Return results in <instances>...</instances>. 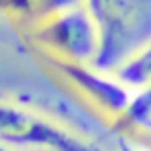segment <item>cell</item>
Masks as SVG:
<instances>
[{
    "instance_id": "obj_1",
    "label": "cell",
    "mask_w": 151,
    "mask_h": 151,
    "mask_svg": "<svg viewBox=\"0 0 151 151\" xmlns=\"http://www.w3.org/2000/svg\"><path fill=\"white\" fill-rule=\"evenodd\" d=\"M85 6L99 33L93 68L114 73L120 62L151 42V0H85Z\"/></svg>"
},
{
    "instance_id": "obj_2",
    "label": "cell",
    "mask_w": 151,
    "mask_h": 151,
    "mask_svg": "<svg viewBox=\"0 0 151 151\" xmlns=\"http://www.w3.org/2000/svg\"><path fill=\"white\" fill-rule=\"evenodd\" d=\"M0 141L15 151H99L52 118L11 99L0 108Z\"/></svg>"
},
{
    "instance_id": "obj_3",
    "label": "cell",
    "mask_w": 151,
    "mask_h": 151,
    "mask_svg": "<svg viewBox=\"0 0 151 151\" xmlns=\"http://www.w3.org/2000/svg\"><path fill=\"white\" fill-rule=\"evenodd\" d=\"M33 37L54 54L56 62L93 64L99 52L97 25L85 2L33 27Z\"/></svg>"
},
{
    "instance_id": "obj_4",
    "label": "cell",
    "mask_w": 151,
    "mask_h": 151,
    "mask_svg": "<svg viewBox=\"0 0 151 151\" xmlns=\"http://www.w3.org/2000/svg\"><path fill=\"white\" fill-rule=\"evenodd\" d=\"M60 73L77 87V91L83 93L87 101L97 106L110 116L124 118L134 91L126 87L116 75L110 77V73H101L93 68L91 64H73V62H56Z\"/></svg>"
},
{
    "instance_id": "obj_5",
    "label": "cell",
    "mask_w": 151,
    "mask_h": 151,
    "mask_svg": "<svg viewBox=\"0 0 151 151\" xmlns=\"http://www.w3.org/2000/svg\"><path fill=\"white\" fill-rule=\"evenodd\" d=\"M85 0H2V9L13 19L25 21L33 27L50 21L52 17L83 4Z\"/></svg>"
},
{
    "instance_id": "obj_6",
    "label": "cell",
    "mask_w": 151,
    "mask_h": 151,
    "mask_svg": "<svg viewBox=\"0 0 151 151\" xmlns=\"http://www.w3.org/2000/svg\"><path fill=\"white\" fill-rule=\"evenodd\" d=\"M114 75L132 91L151 85V42H147L137 52H132L124 62H120Z\"/></svg>"
},
{
    "instance_id": "obj_7",
    "label": "cell",
    "mask_w": 151,
    "mask_h": 151,
    "mask_svg": "<svg viewBox=\"0 0 151 151\" xmlns=\"http://www.w3.org/2000/svg\"><path fill=\"white\" fill-rule=\"evenodd\" d=\"M124 120L132 126L151 128V85L134 91L132 101L124 114Z\"/></svg>"
},
{
    "instance_id": "obj_8",
    "label": "cell",
    "mask_w": 151,
    "mask_h": 151,
    "mask_svg": "<svg viewBox=\"0 0 151 151\" xmlns=\"http://www.w3.org/2000/svg\"><path fill=\"white\" fill-rule=\"evenodd\" d=\"M116 151H145L141 147H137L132 141H128L126 137H118L116 139Z\"/></svg>"
}]
</instances>
